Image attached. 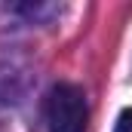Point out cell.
I'll list each match as a JSON object with an SVG mask.
<instances>
[{"label":"cell","mask_w":132,"mask_h":132,"mask_svg":"<svg viewBox=\"0 0 132 132\" xmlns=\"http://www.w3.org/2000/svg\"><path fill=\"white\" fill-rule=\"evenodd\" d=\"M89 108L86 95L74 83H55L46 95V123L49 132H86Z\"/></svg>","instance_id":"obj_1"},{"label":"cell","mask_w":132,"mask_h":132,"mask_svg":"<svg viewBox=\"0 0 132 132\" xmlns=\"http://www.w3.org/2000/svg\"><path fill=\"white\" fill-rule=\"evenodd\" d=\"M117 132H132V111L129 108L117 117Z\"/></svg>","instance_id":"obj_2"}]
</instances>
